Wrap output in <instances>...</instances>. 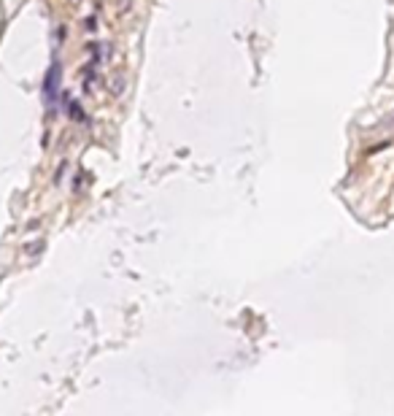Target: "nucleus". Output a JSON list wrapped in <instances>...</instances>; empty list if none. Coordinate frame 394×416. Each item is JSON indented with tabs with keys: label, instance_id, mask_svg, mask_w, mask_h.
<instances>
[{
	"label": "nucleus",
	"instance_id": "1",
	"mask_svg": "<svg viewBox=\"0 0 394 416\" xmlns=\"http://www.w3.org/2000/svg\"><path fill=\"white\" fill-rule=\"evenodd\" d=\"M57 76H59V68H57V65H51L49 73H46V81H43L46 100H54V95H57Z\"/></svg>",
	"mask_w": 394,
	"mask_h": 416
}]
</instances>
